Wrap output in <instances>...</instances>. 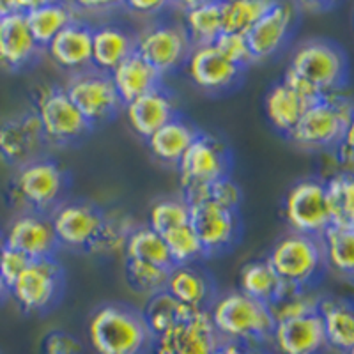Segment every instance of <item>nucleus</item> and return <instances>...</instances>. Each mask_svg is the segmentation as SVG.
<instances>
[{"label":"nucleus","mask_w":354,"mask_h":354,"mask_svg":"<svg viewBox=\"0 0 354 354\" xmlns=\"http://www.w3.org/2000/svg\"><path fill=\"white\" fill-rule=\"evenodd\" d=\"M154 337L140 312L124 305H103L88 321V342L97 354H145Z\"/></svg>","instance_id":"nucleus-2"},{"label":"nucleus","mask_w":354,"mask_h":354,"mask_svg":"<svg viewBox=\"0 0 354 354\" xmlns=\"http://www.w3.org/2000/svg\"><path fill=\"white\" fill-rule=\"evenodd\" d=\"M268 0H234L221 2V32L248 34L259 18L271 8Z\"/></svg>","instance_id":"nucleus-38"},{"label":"nucleus","mask_w":354,"mask_h":354,"mask_svg":"<svg viewBox=\"0 0 354 354\" xmlns=\"http://www.w3.org/2000/svg\"><path fill=\"white\" fill-rule=\"evenodd\" d=\"M25 20L41 48L77 18L73 15V9L62 2H32L25 12Z\"/></svg>","instance_id":"nucleus-28"},{"label":"nucleus","mask_w":354,"mask_h":354,"mask_svg":"<svg viewBox=\"0 0 354 354\" xmlns=\"http://www.w3.org/2000/svg\"><path fill=\"white\" fill-rule=\"evenodd\" d=\"M349 129H353V103L342 93H333L310 105L287 137L299 147L324 149L337 145Z\"/></svg>","instance_id":"nucleus-3"},{"label":"nucleus","mask_w":354,"mask_h":354,"mask_svg":"<svg viewBox=\"0 0 354 354\" xmlns=\"http://www.w3.org/2000/svg\"><path fill=\"white\" fill-rule=\"evenodd\" d=\"M283 216L292 232L319 238L331 225L324 181L310 177L296 183L283 201Z\"/></svg>","instance_id":"nucleus-8"},{"label":"nucleus","mask_w":354,"mask_h":354,"mask_svg":"<svg viewBox=\"0 0 354 354\" xmlns=\"http://www.w3.org/2000/svg\"><path fill=\"white\" fill-rule=\"evenodd\" d=\"M66 188V174L52 160H30L18 170L15 192L36 213L55 209Z\"/></svg>","instance_id":"nucleus-11"},{"label":"nucleus","mask_w":354,"mask_h":354,"mask_svg":"<svg viewBox=\"0 0 354 354\" xmlns=\"http://www.w3.org/2000/svg\"><path fill=\"white\" fill-rule=\"evenodd\" d=\"M192 46L194 44L189 41L185 27L170 21L151 25L135 36V53L153 66L161 77L165 73L181 68Z\"/></svg>","instance_id":"nucleus-6"},{"label":"nucleus","mask_w":354,"mask_h":354,"mask_svg":"<svg viewBox=\"0 0 354 354\" xmlns=\"http://www.w3.org/2000/svg\"><path fill=\"white\" fill-rule=\"evenodd\" d=\"M44 48L61 68L84 71L93 59V28L78 20L71 21Z\"/></svg>","instance_id":"nucleus-22"},{"label":"nucleus","mask_w":354,"mask_h":354,"mask_svg":"<svg viewBox=\"0 0 354 354\" xmlns=\"http://www.w3.org/2000/svg\"><path fill=\"white\" fill-rule=\"evenodd\" d=\"M198 135L197 129L189 124L188 121H183L179 117H174L172 121L161 126L160 129L147 138L149 149L158 160L165 163H176L181 160L183 154L189 147V144L195 140Z\"/></svg>","instance_id":"nucleus-29"},{"label":"nucleus","mask_w":354,"mask_h":354,"mask_svg":"<svg viewBox=\"0 0 354 354\" xmlns=\"http://www.w3.org/2000/svg\"><path fill=\"white\" fill-rule=\"evenodd\" d=\"M126 257L129 261L149 262V264L161 266L170 270L172 268V259H170L169 248L165 245L163 236L154 232L151 227H138L128 234L124 246Z\"/></svg>","instance_id":"nucleus-36"},{"label":"nucleus","mask_w":354,"mask_h":354,"mask_svg":"<svg viewBox=\"0 0 354 354\" xmlns=\"http://www.w3.org/2000/svg\"><path fill=\"white\" fill-rule=\"evenodd\" d=\"M189 223V205L183 198H161L149 209V225L154 232L167 234L169 230Z\"/></svg>","instance_id":"nucleus-40"},{"label":"nucleus","mask_w":354,"mask_h":354,"mask_svg":"<svg viewBox=\"0 0 354 354\" xmlns=\"http://www.w3.org/2000/svg\"><path fill=\"white\" fill-rule=\"evenodd\" d=\"M326 268L351 278L354 271V227L330 225L319 236Z\"/></svg>","instance_id":"nucleus-33"},{"label":"nucleus","mask_w":354,"mask_h":354,"mask_svg":"<svg viewBox=\"0 0 354 354\" xmlns=\"http://www.w3.org/2000/svg\"><path fill=\"white\" fill-rule=\"evenodd\" d=\"M189 223L197 234L204 255H216L229 250L241 232L238 211L225 209L213 202L189 207Z\"/></svg>","instance_id":"nucleus-13"},{"label":"nucleus","mask_w":354,"mask_h":354,"mask_svg":"<svg viewBox=\"0 0 354 354\" xmlns=\"http://www.w3.org/2000/svg\"><path fill=\"white\" fill-rule=\"evenodd\" d=\"M308 103L303 101L292 88L287 87L283 82H278L270 88V93L266 94L264 109L266 115L270 119L271 124L278 131L289 135L301 119L303 112L308 109Z\"/></svg>","instance_id":"nucleus-30"},{"label":"nucleus","mask_w":354,"mask_h":354,"mask_svg":"<svg viewBox=\"0 0 354 354\" xmlns=\"http://www.w3.org/2000/svg\"><path fill=\"white\" fill-rule=\"evenodd\" d=\"M324 197L331 225L354 227V179L353 174L337 172L324 181Z\"/></svg>","instance_id":"nucleus-35"},{"label":"nucleus","mask_w":354,"mask_h":354,"mask_svg":"<svg viewBox=\"0 0 354 354\" xmlns=\"http://www.w3.org/2000/svg\"><path fill=\"white\" fill-rule=\"evenodd\" d=\"M36 113L46 140L66 144L80 138L91 128L64 88L48 87L41 91L37 96Z\"/></svg>","instance_id":"nucleus-12"},{"label":"nucleus","mask_w":354,"mask_h":354,"mask_svg":"<svg viewBox=\"0 0 354 354\" xmlns=\"http://www.w3.org/2000/svg\"><path fill=\"white\" fill-rule=\"evenodd\" d=\"M246 354H266V353H262V351L259 349V347H248Z\"/></svg>","instance_id":"nucleus-49"},{"label":"nucleus","mask_w":354,"mask_h":354,"mask_svg":"<svg viewBox=\"0 0 354 354\" xmlns=\"http://www.w3.org/2000/svg\"><path fill=\"white\" fill-rule=\"evenodd\" d=\"M296 24V9L287 2H273L246 34L254 61L274 55L289 39Z\"/></svg>","instance_id":"nucleus-17"},{"label":"nucleus","mask_w":354,"mask_h":354,"mask_svg":"<svg viewBox=\"0 0 354 354\" xmlns=\"http://www.w3.org/2000/svg\"><path fill=\"white\" fill-rule=\"evenodd\" d=\"M310 84L322 97L340 93L347 77L346 55L337 44L326 39H310L292 53L289 68Z\"/></svg>","instance_id":"nucleus-5"},{"label":"nucleus","mask_w":354,"mask_h":354,"mask_svg":"<svg viewBox=\"0 0 354 354\" xmlns=\"http://www.w3.org/2000/svg\"><path fill=\"white\" fill-rule=\"evenodd\" d=\"M220 344L207 310H198L186 321L153 340L154 354H214Z\"/></svg>","instance_id":"nucleus-15"},{"label":"nucleus","mask_w":354,"mask_h":354,"mask_svg":"<svg viewBox=\"0 0 354 354\" xmlns=\"http://www.w3.org/2000/svg\"><path fill=\"white\" fill-rule=\"evenodd\" d=\"M165 292L192 310H207L214 299L209 277L194 264L172 266L167 277Z\"/></svg>","instance_id":"nucleus-24"},{"label":"nucleus","mask_w":354,"mask_h":354,"mask_svg":"<svg viewBox=\"0 0 354 354\" xmlns=\"http://www.w3.org/2000/svg\"><path fill=\"white\" fill-rule=\"evenodd\" d=\"M185 27L194 46L213 44L221 34V2H192L185 6Z\"/></svg>","instance_id":"nucleus-32"},{"label":"nucleus","mask_w":354,"mask_h":354,"mask_svg":"<svg viewBox=\"0 0 354 354\" xmlns=\"http://www.w3.org/2000/svg\"><path fill=\"white\" fill-rule=\"evenodd\" d=\"M163 6H165L163 2H129L128 9L138 15H149V12H158Z\"/></svg>","instance_id":"nucleus-46"},{"label":"nucleus","mask_w":354,"mask_h":354,"mask_svg":"<svg viewBox=\"0 0 354 354\" xmlns=\"http://www.w3.org/2000/svg\"><path fill=\"white\" fill-rule=\"evenodd\" d=\"M248 347L241 346V344H234V342H221L214 349V354H246Z\"/></svg>","instance_id":"nucleus-47"},{"label":"nucleus","mask_w":354,"mask_h":354,"mask_svg":"<svg viewBox=\"0 0 354 354\" xmlns=\"http://www.w3.org/2000/svg\"><path fill=\"white\" fill-rule=\"evenodd\" d=\"M50 221L59 245L88 252H94L106 225L103 213L87 202H66L57 205Z\"/></svg>","instance_id":"nucleus-10"},{"label":"nucleus","mask_w":354,"mask_h":354,"mask_svg":"<svg viewBox=\"0 0 354 354\" xmlns=\"http://www.w3.org/2000/svg\"><path fill=\"white\" fill-rule=\"evenodd\" d=\"M8 11H9V4H8V2H0V18L4 17V15Z\"/></svg>","instance_id":"nucleus-48"},{"label":"nucleus","mask_w":354,"mask_h":354,"mask_svg":"<svg viewBox=\"0 0 354 354\" xmlns=\"http://www.w3.org/2000/svg\"><path fill=\"white\" fill-rule=\"evenodd\" d=\"M37 50L39 44L34 39L24 12L9 8V11L0 18V64L20 69L32 61Z\"/></svg>","instance_id":"nucleus-21"},{"label":"nucleus","mask_w":354,"mask_h":354,"mask_svg":"<svg viewBox=\"0 0 354 354\" xmlns=\"http://www.w3.org/2000/svg\"><path fill=\"white\" fill-rule=\"evenodd\" d=\"M66 94L84 115L88 126L101 124L113 115L122 105L109 73L96 69L78 71L69 78Z\"/></svg>","instance_id":"nucleus-9"},{"label":"nucleus","mask_w":354,"mask_h":354,"mask_svg":"<svg viewBox=\"0 0 354 354\" xmlns=\"http://www.w3.org/2000/svg\"><path fill=\"white\" fill-rule=\"evenodd\" d=\"M44 140L43 126L36 112L0 122V156L11 163L25 165Z\"/></svg>","instance_id":"nucleus-20"},{"label":"nucleus","mask_w":354,"mask_h":354,"mask_svg":"<svg viewBox=\"0 0 354 354\" xmlns=\"http://www.w3.org/2000/svg\"><path fill=\"white\" fill-rule=\"evenodd\" d=\"M181 185H209L229 172V151L211 135L198 133L177 161Z\"/></svg>","instance_id":"nucleus-14"},{"label":"nucleus","mask_w":354,"mask_h":354,"mask_svg":"<svg viewBox=\"0 0 354 354\" xmlns=\"http://www.w3.org/2000/svg\"><path fill=\"white\" fill-rule=\"evenodd\" d=\"M163 239H165L174 266L194 264L197 259L204 257V250H202L192 223L169 230L167 234H163Z\"/></svg>","instance_id":"nucleus-39"},{"label":"nucleus","mask_w":354,"mask_h":354,"mask_svg":"<svg viewBox=\"0 0 354 354\" xmlns=\"http://www.w3.org/2000/svg\"><path fill=\"white\" fill-rule=\"evenodd\" d=\"M266 261L283 283L298 289H314L326 270L319 238L296 232L283 236Z\"/></svg>","instance_id":"nucleus-4"},{"label":"nucleus","mask_w":354,"mask_h":354,"mask_svg":"<svg viewBox=\"0 0 354 354\" xmlns=\"http://www.w3.org/2000/svg\"><path fill=\"white\" fill-rule=\"evenodd\" d=\"M109 75L122 105L161 87L160 73L135 52Z\"/></svg>","instance_id":"nucleus-25"},{"label":"nucleus","mask_w":354,"mask_h":354,"mask_svg":"<svg viewBox=\"0 0 354 354\" xmlns=\"http://www.w3.org/2000/svg\"><path fill=\"white\" fill-rule=\"evenodd\" d=\"M135 52V36L119 25H100L93 30V59L96 71L112 73Z\"/></svg>","instance_id":"nucleus-27"},{"label":"nucleus","mask_w":354,"mask_h":354,"mask_svg":"<svg viewBox=\"0 0 354 354\" xmlns=\"http://www.w3.org/2000/svg\"><path fill=\"white\" fill-rule=\"evenodd\" d=\"M317 315L321 319L328 347H333L338 353L351 354L354 347V317L353 305L342 298L321 296L317 306Z\"/></svg>","instance_id":"nucleus-26"},{"label":"nucleus","mask_w":354,"mask_h":354,"mask_svg":"<svg viewBox=\"0 0 354 354\" xmlns=\"http://www.w3.org/2000/svg\"><path fill=\"white\" fill-rule=\"evenodd\" d=\"M319 301H321V294L315 292L314 289H298L286 283L282 294L271 301L268 308L274 322H282L317 314Z\"/></svg>","instance_id":"nucleus-37"},{"label":"nucleus","mask_w":354,"mask_h":354,"mask_svg":"<svg viewBox=\"0 0 354 354\" xmlns=\"http://www.w3.org/2000/svg\"><path fill=\"white\" fill-rule=\"evenodd\" d=\"M82 344L66 331H52L41 344V354H80Z\"/></svg>","instance_id":"nucleus-45"},{"label":"nucleus","mask_w":354,"mask_h":354,"mask_svg":"<svg viewBox=\"0 0 354 354\" xmlns=\"http://www.w3.org/2000/svg\"><path fill=\"white\" fill-rule=\"evenodd\" d=\"M4 238H2V236H0V254H2V250H4Z\"/></svg>","instance_id":"nucleus-51"},{"label":"nucleus","mask_w":354,"mask_h":354,"mask_svg":"<svg viewBox=\"0 0 354 354\" xmlns=\"http://www.w3.org/2000/svg\"><path fill=\"white\" fill-rule=\"evenodd\" d=\"M167 277L169 270L161 266L149 264V262L140 261H126V278L129 286L137 289L138 292H144L147 296L165 290Z\"/></svg>","instance_id":"nucleus-41"},{"label":"nucleus","mask_w":354,"mask_h":354,"mask_svg":"<svg viewBox=\"0 0 354 354\" xmlns=\"http://www.w3.org/2000/svg\"><path fill=\"white\" fill-rule=\"evenodd\" d=\"M241 197V188L229 176L220 177L209 185V202L220 205V207L238 211Z\"/></svg>","instance_id":"nucleus-43"},{"label":"nucleus","mask_w":354,"mask_h":354,"mask_svg":"<svg viewBox=\"0 0 354 354\" xmlns=\"http://www.w3.org/2000/svg\"><path fill=\"white\" fill-rule=\"evenodd\" d=\"M183 66L186 68L189 80L197 87L211 91V93L223 91L236 84L243 71L238 66L227 61L225 57L214 48V44L192 46Z\"/></svg>","instance_id":"nucleus-18"},{"label":"nucleus","mask_w":354,"mask_h":354,"mask_svg":"<svg viewBox=\"0 0 354 354\" xmlns=\"http://www.w3.org/2000/svg\"><path fill=\"white\" fill-rule=\"evenodd\" d=\"M124 110L133 131L144 138H149L156 129L176 117L172 97L163 87L129 101L124 105Z\"/></svg>","instance_id":"nucleus-23"},{"label":"nucleus","mask_w":354,"mask_h":354,"mask_svg":"<svg viewBox=\"0 0 354 354\" xmlns=\"http://www.w3.org/2000/svg\"><path fill=\"white\" fill-rule=\"evenodd\" d=\"M6 292H8V289H6L4 282H2V280H0V299H2V296H4Z\"/></svg>","instance_id":"nucleus-50"},{"label":"nucleus","mask_w":354,"mask_h":354,"mask_svg":"<svg viewBox=\"0 0 354 354\" xmlns=\"http://www.w3.org/2000/svg\"><path fill=\"white\" fill-rule=\"evenodd\" d=\"M213 44L227 61L232 62L234 66H238L239 69L246 68V66L254 62V55H252V50H250L248 39H246L245 34L221 32Z\"/></svg>","instance_id":"nucleus-42"},{"label":"nucleus","mask_w":354,"mask_h":354,"mask_svg":"<svg viewBox=\"0 0 354 354\" xmlns=\"http://www.w3.org/2000/svg\"><path fill=\"white\" fill-rule=\"evenodd\" d=\"M4 245L24 254L30 261L52 259L59 248L50 216L36 211L24 213L12 220L4 236Z\"/></svg>","instance_id":"nucleus-16"},{"label":"nucleus","mask_w":354,"mask_h":354,"mask_svg":"<svg viewBox=\"0 0 354 354\" xmlns=\"http://www.w3.org/2000/svg\"><path fill=\"white\" fill-rule=\"evenodd\" d=\"M213 328L221 342L259 347L270 342L274 321L266 303L232 290L213 299L207 308Z\"/></svg>","instance_id":"nucleus-1"},{"label":"nucleus","mask_w":354,"mask_h":354,"mask_svg":"<svg viewBox=\"0 0 354 354\" xmlns=\"http://www.w3.org/2000/svg\"><path fill=\"white\" fill-rule=\"evenodd\" d=\"M286 283L278 278L268 261H252L239 273V290L250 298L270 305L282 294Z\"/></svg>","instance_id":"nucleus-34"},{"label":"nucleus","mask_w":354,"mask_h":354,"mask_svg":"<svg viewBox=\"0 0 354 354\" xmlns=\"http://www.w3.org/2000/svg\"><path fill=\"white\" fill-rule=\"evenodd\" d=\"M270 342L278 354H322L328 349L317 314L274 322Z\"/></svg>","instance_id":"nucleus-19"},{"label":"nucleus","mask_w":354,"mask_h":354,"mask_svg":"<svg viewBox=\"0 0 354 354\" xmlns=\"http://www.w3.org/2000/svg\"><path fill=\"white\" fill-rule=\"evenodd\" d=\"M30 264V259L25 257L24 254L17 250L4 246L2 254H0V280L4 282L6 289L17 282V278L24 273V270Z\"/></svg>","instance_id":"nucleus-44"},{"label":"nucleus","mask_w":354,"mask_h":354,"mask_svg":"<svg viewBox=\"0 0 354 354\" xmlns=\"http://www.w3.org/2000/svg\"><path fill=\"white\" fill-rule=\"evenodd\" d=\"M195 312H198V310H192L188 306L181 305L169 292L161 290V292L149 296L140 315L147 330L156 338L165 333V331H169L170 328L176 326V324H179V322L192 317Z\"/></svg>","instance_id":"nucleus-31"},{"label":"nucleus","mask_w":354,"mask_h":354,"mask_svg":"<svg viewBox=\"0 0 354 354\" xmlns=\"http://www.w3.org/2000/svg\"><path fill=\"white\" fill-rule=\"evenodd\" d=\"M62 290V268L55 259L30 261L8 292L28 314L46 312L57 303Z\"/></svg>","instance_id":"nucleus-7"}]
</instances>
